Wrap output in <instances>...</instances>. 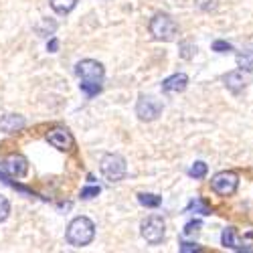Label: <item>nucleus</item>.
I'll list each match as a JSON object with an SVG mask.
<instances>
[{
  "label": "nucleus",
  "mask_w": 253,
  "mask_h": 253,
  "mask_svg": "<svg viewBox=\"0 0 253 253\" xmlns=\"http://www.w3.org/2000/svg\"><path fill=\"white\" fill-rule=\"evenodd\" d=\"M75 73L79 75L81 83H79V87L85 91L89 97L95 95L99 89H101V81H103V65L99 61H93V59H83L77 63V67H75Z\"/></svg>",
  "instance_id": "nucleus-1"
},
{
  "label": "nucleus",
  "mask_w": 253,
  "mask_h": 253,
  "mask_svg": "<svg viewBox=\"0 0 253 253\" xmlns=\"http://www.w3.org/2000/svg\"><path fill=\"white\" fill-rule=\"evenodd\" d=\"M95 237V225L87 217H75L67 227V241L73 247H85Z\"/></svg>",
  "instance_id": "nucleus-2"
},
{
  "label": "nucleus",
  "mask_w": 253,
  "mask_h": 253,
  "mask_svg": "<svg viewBox=\"0 0 253 253\" xmlns=\"http://www.w3.org/2000/svg\"><path fill=\"white\" fill-rule=\"evenodd\" d=\"M176 31L178 27L174 23V18L166 12H158L150 20V35L156 41H172L176 37Z\"/></svg>",
  "instance_id": "nucleus-3"
},
{
  "label": "nucleus",
  "mask_w": 253,
  "mask_h": 253,
  "mask_svg": "<svg viewBox=\"0 0 253 253\" xmlns=\"http://www.w3.org/2000/svg\"><path fill=\"white\" fill-rule=\"evenodd\" d=\"M99 170H101V174L108 178L110 182H118V180H122L126 176L128 166H126V160L120 154H105L101 158Z\"/></svg>",
  "instance_id": "nucleus-4"
},
{
  "label": "nucleus",
  "mask_w": 253,
  "mask_h": 253,
  "mask_svg": "<svg viewBox=\"0 0 253 253\" xmlns=\"http://www.w3.org/2000/svg\"><path fill=\"white\" fill-rule=\"evenodd\" d=\"M237 186H239V176L231 170H223L215 174L213 180H211V188L221 197H231L237 191Z\"/></svg>",
  "instance_id": "nucleus-5"
},
{
  "label": "nucleus",
  "mask_w": 253,
  "mask_h": 253,
  "mask_svg": "<svg viewBox=\"0 0 253 253\" xmlns=\"http://www.w3.org/2000/svg\"><path fill=\"white\" fill-rule=\"evenodd\" d=\"M164 233H166V223L158 215H150L142 223V237L148 243H152V245L160 243L164 239Z\"/></svg>",
  "instance_id": "nucleus-6"
},
{
  "label": "nucleus",
  "mask_w": 253,
  "mask_h": 253,
  "mask_svg": "<svg viewBox=\"0 0 253 253\" xmlns=\"http://www.w3.org/2000/svg\"><path fill=\"white\" fill-rule=\"evenodd\" d=\"M160 112H162V103L158 99H154L152 95H140V99L136 103V114L140 120L152 122L160 116Z\"/></svg>",
  "instance_id": "nucleus-7"
},
{
  "label": "nucleus",
  "mask_w": 253,
  "mask_h": 253,
  "mask_svg": "<svg viewBox=\"0 0 253 253\" xmlns=\"http://www.w3.org/2000/svg\"><path fill=\"white\" fill-rule=\"evenodd\" d=\"M47 142L51 146H55L57 150H71L73 144H75V140H73V136H71V132L67 128H55V130H51L47 134Z\"/></svg>",
  "instance_id": "nucleus-8"
},
{
  "label": "nucleus",
  "mask_w": 253,
  "mask_h": 253,
  "mask_svg": "<svg viewBox=\"0 0 253 253\" xmlns=\"http://www.w3.org/2000/svg\"><path fill=\"white\" fill-rule=\"evenodd\" d=\"M225 85L233 91V93H241L247 85H249V71H243V69H237V71H231L223 77Z\"/></svg>",
  "instance_id": "nucleus-9"
},
{
  "label": "nucleus",
  "mask_w": 253,
  "mask_h": 253,
  "mask_svg": "<svg viewBox=\"0 0 253 253\" xmlns=\"http://www.w3.org/2000/svg\"><path fill=\"white\" fill-rule=\"evenodd\" d=\"M4 168L8 170L10 176H16V178H23L27 172H29V160L20 154H12L6 158L4 162Z\"/></svg>",
  "instance_id": "nucleus-10"
},
{
  "label": "nucleus",
  "mask_w": 253,
  "mask_h": 253,
  "mask_svg": "<svg viewBox=\"0 0 253 253\" xmlns=\"http://www.w3.org/2000/svg\"><path fill=\"white\" fill-rule=\"evenodd\" d=\"M188 85V77L184 73H174L170 77H166L162 81V89L168 91V93H178V91H184Z\"/></svg>",
  "instance_id": "nucleus-11"
},
{
  "label": "nucleus",
  "mask_w": 253,
  "mask_h": 253,
  "mask_svg": "<svg viewBox=\"0 0 253 253\" xmlns=\"http://www.w3.org/2000/svg\"><path fill=\"white\" fill-rule=\"evenodd\" d=\"M25 128V118L18 116V114H8L4 116L2 120H0V130H2L4 134H14L18 130Z\"/></svg>",
  "instance_id": "nucleus-12"
},
{
  "label": "nucleus",
  "mask_w": 253,
  "mask_h": 253,
  "mask_svg": "<svg viewBox=\"0 0 253 253\" xmlns=\"http://www.w3.org/2000/svg\"><path fill=\"white\" fill-rule=\"evenodd\" d=\"M221 241H223V245L229 247V249H243V243H241V239L237 237V233H235L233 227H227V229L223 231Z\"/></svg>",
  "instance_id": "nucleus-13"
},
{
  "label": "nucleus",
  "mask_w": 253,
  "mask_h": 253,
  "mask_svg": "<svg viewBox=\"0 0 253 253\" xmlns=\"http://www.w3.org/2000/svg\"><path fill=\"white\" fill-rule=\"evenodd\" d=\"M75 4H77V0H51L53 10L59 12V14H67V12H71V10L75 8Z\"/></svg>",
  "instance_id": "nucleus-14"
},
{
  "label": "nucleus",
  "mask_w": 253,
  "mask_h": 253,
  "mask_svg": "<svg viewBox=\"0 0 253 253\" xmlns=\"http://www.w3.org/2000/svg\"><path fill=\"white\" fill-rule=\"evenodd\" d=\"M237 65L243 71H253V51H241L237 55Z\"/></svg>",
  "instance_id": "nucleus-15"
},
{
  "label": "nucleus",
  "mask_w": 253,
  "mask_h": 253,
  "mask_svg": "<svg viewBox=\"0 0 253 253\" xmlns=\"http://www.w3.org/2000/svg\"><path fill=\"white\" fill-rule=\"evenodd\" d=\"M138 201H140V205L150 207V209H156V207H160V203H162V199H160L158 195H152V193H140V195H138Z\"/></svg>",
  "instance_id": "nucleus-16"
},
{
  "label": "nucleus",
  "mask_w": 253,
  "mask_h": 253,
  "mask_svg": "<svg viewBox=\"0 0 253 253\" xmlns=\"http://www.w3.org/2000/svg\"><path fill=\"white\" fill-rule=\"evenodd\" d=\"M207 170H209L207 164L199 160V162H195L191 168H188V174H191L193 178H205L207 176Z\"/></svg>",
  "instance_id": "nucleus-17"
},
{
  "label": "nucleus",
  "mask_w": 253,
  "mask_h": 253,
  "mask_svg": "<svg viewBox=\"0 0 253 253\" xmlns=\"http://www.w3.org/2000/svg\"><path fill=\"white\" fill-rule=\"evenodd\" d=\"M186 211H197V213H201V215H211V209H209L201 199L191 201V205H188V209H186Z\"/></svg>",
  "instance_id": "nucleus-18"
},
{
  "label": "nucleus",
  "mask_w": 253,
  "mask_h": 253,
  "mask_svg": "<svg viewBox=\"0 0 253 253\" xmlns=\"http://www.w3.org/2000/svg\"><path fill=\"white\" fill-rule=\"evenodd\" d=\"M195 4H197L203 12H211V10H215V8H217L219 0H195Z\"/></svg>",
  "instance_id": "nucleus-19"
},
{
  "label": "nucleus",
  "mask_w": 253,
  "mask_h": 253,
  "mask_svg": "<svg viewBox=\"0 0 253 253\" xmlns=\"http://www.w3.org/2000/svg\"><path fill=\"white\" fill-rule=\"evenodd\" d=\"M8 213H10V203H8L6 197L0 195V223H2L8 217Z\"/></svg>",
  "instance_id": "nucleus-20"
},
{
  "label": "nucleus",
  "mask_w": 253,
  "mask_h": 253,
  "mask_svg": "<svg viewBox=\"0 0 253 253\" xmlns=\"http://www.w3.org/2000/svg\"><path fill=\"white\" fill-rule=\"evenodd\" d=\"M99 195V186H85L81 188V199H93Z\"/></svg>",
  "instance_id": "nucleus-21"
},
{
  "label": "nucleus",
  "mask_w": 253,
  "mask_h": 253,
  "mask_svg": "<svg viewBox=\"0 0 253 253\" xmlns=\"http://www.w3.org/2000/svg\"><path fill=\"white\" fill-rule=\"evenodd\" d=\"M201 227H203L201 221H191V223L184 227L182 233H184V235H195V233H199V231H201Z\"/></svg>",
  "instance_id": "nucleus-22"
},
{
  "label": "nucleus",
  "mask_w": 253,
  "mask_h": 253,
  "mask_svg": "<svg viewBox=\"0 0 253 253\" xmlns=\"http://www.w3.org/2000/svg\"><path fill=\"white\" fill-rule=\"evenodd\" d=\"M213 49H215L217 53H229L233 47H231L229 43H225V41H215V43H213Z\"/></svg>",
  "instance_id": "nucleus-23"
},
{
  "label": "nucleus",
  "mask_w": 253,
  "mask_h": 253,
  "mask_svg": "<svg viewBox=\"0 0 253 253\" xmlns=\"http://www.w3.org/2000/svg\"><path fill=\"white\" fill-rule=\"evenodd\" d=\"M199 249H201V247H199L197 243H182V245H180V251H182V253H191V251H199Z\"/></svg>",
  "instance_id": "nucleus-24"
},
{
  "label": "nucleus",
  "mask_w": 253,
  "mask_h": 253,
  "mask_svg": "<svg viewBox=\"0 0 253 253\" xmlns=\"http://www.w3.org/2000/svg\"><path fill=\"white\" fill-rule=\"evenodd\" d=\"M57 47H59V41H57V39H51V41H49V45H47L49 53H55V51H57Z\"/></svg>",
  "instance_id": "nucleus-25"
}]
</instances>
